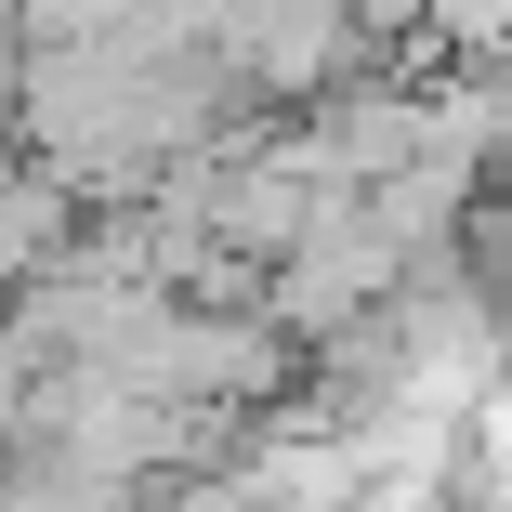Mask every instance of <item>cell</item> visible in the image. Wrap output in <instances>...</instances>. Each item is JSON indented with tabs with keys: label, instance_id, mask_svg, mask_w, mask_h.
<instances>
[{
	"label": "cell",
	"instance_id": "cell-1",
	"mask_svg": "<svg viewBox=\"0 0 512 512\" xmlns=\"http://www.w3.org/2000/svg\"><path fill=\"white\" fill-rule=\"evenodd\" d=\"M224 53L263 92H355V66L381 40H368L355 0H237V14H224Z\"/></svg>",
	"mask_w": 512,
	"mask_h": 512
},
{
	"label": "cell",
	"instance_id": "cell-2",
	"mask_svg": "<svg viewBox=\"0 0 512 512\" xmlns=\"http://www.w3.org/2000/svg\"><path fill=\"white\" fill-rule=\"evenodd\" d=\"M434 40H460V53H512V0H434Z\"/></svg>",
	"mask_w": 512,
	"mask_h": 512
}]
</instances>
